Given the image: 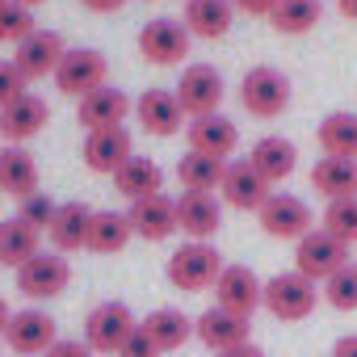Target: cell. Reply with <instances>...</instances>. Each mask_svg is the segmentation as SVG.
<instances>
[{
  "mask_svg": "<svg viewBox=\"0 0 357 357\" xmlns=\"http://www.w3.org/2000/svg\"><path fill=\"white\" fill-rule=\"evenodd\" d=\"M72 286V265L63 252H38L17 269V290L30 303H51Z\"/></svg>",
  "mask_w": 357,
  "mask_h": 357,
  "instance_id": "obj_8",
  "label": "cell"
},
{
  "mask_svg": "<svg viewBox=\"0 0 357 357\" xmlns=\"http://www.w3.org/2000/svg\"><path fill=\"white\" fill-rule=\"evenodd\" d=\"M139 328L151 336V344L160 353H176V349L194 336V319L185 311H176V307H155L147 319H139Z\"/></svg>",
  "mask_w": 357,
  "mask_h": 357,
  "instance_id": "obj_30",
  "label": "cell"
},
{
  "mask_svg": "<svg viewBox=\"0 0 357 357\" xmlns=\"http://www.w3.org/2000/svg\"><path fill=\"white\" fill-rule=\"evenodd\" d=\"M172 93L181 101L185 118H202V114H219L227 84H223V72L215 63H190L181 72V80L172 84Z\"/></svg>",
  "mask_w": 357,
  "mask_h": 357,
  "instance_id": "obj_6",
  "label": "cell"
},
{
  "mask_svg": "<svg viewBox=\"0 0 357 357\" xmlns=\"http://www.w3.org/2000/svg\"><path fill=\"white\" fill-rule=\"evenodd\" d=\"M324 17V0H278V9L269 13L278 34H307Z\"/></svg>",
  "mask_w": 357,
  "mask_h": 357,
  "instance_id": "obj_34",
  "label": "cell"
},
{
  "mask_svg": "<svg viewBox=\"0 0 357 357\" xmlns=\"http://www.w3.org/2000/svg\"><path fill=\"white\" fill-rule=\"evenodd\" d=\"M328 357H357V332L340 336V340L332 344V353H328Z\"/></svg>",
  "mask_w": 357,
  "mask_h": 357,
  "instance_id": "obj_43",
  "label": "cell"
},
{
  "mask_svg": "<svg viewBox=\"0 0 357 357\" xmlns=\"http://www.w3.org/2000/svg\"><path fill=\"white\" fill-rule=\"evenodd\" d=\"M34 9H22V5H9L5 13H0V43H26L34 34Z\"/></svg>",
  "mask_w": 357,
  "mask_h": 357,
  "instance_id": "obj_37",
  "label": "cell"
},
{
  "mask_svg": "<svg viewBox=\"0 0 357 357\" xmlns=\"http://www.w3.org/2000/svg\"><path fill=\"white\" fill-rule=\"evenodd\" d=\"M26 84H30V80L13 68V59H9V63H0V109H9L22 93H30Z\"/></svg>",
  "mask_w": 357,
  "mask_h": 357,
  "instance_id": "obj_39",
  "label": "cell"
},
{
  "mask_svg": "<svg viewBox=\"0 0 357 357\" xmlns=\"http://www.w3.org/2000/svg\"><path fill=\"white\" fill-rule=\"evenodd\" d=\"M43 252V231L38 227H30L22 215H13V219H0V265L5 269H22L30 257H38Z\"/></svg>",
  "mask_w": 357,
  "mask_h": 357,
  "instance_id": "obj_28",
  "label": "cell"
},
{
  "mask_svg": "<svg viewBox=\"0 0 357 357\" xmlns=\"http://www.w3.org/2000/svg\"><path fill=\"white\" fill-rule=\"evenodd\" d=\"M311 190L328 202L336 198H357V160H340V155H319L311 168Z\"/></svg>",
  "mask_w": 357,
  "mask_h": 357,
  "instance_id": "obj_27",
  "label": "cell"
},
{
  "mask_svg": "<svg viewBox=\"0 0 357 357\" xmlns=\"http://www.w3.org/2000/svg\"><path fill=\"white\" fill-rule=\"evenodd\" d=\"M55 340H59V324H55L51 311H43V307L13 311V324H9L5 344H9L17 357H47Z\"/></svg>",
  "mask_w": 357,
  "mask_h": 357,
  "instance_id": "obj_11",
  "label": "cell"
},
{
  "mask_svg": "<svg viewBox=\"0 0 357 357\" xmlns=\"http://www.w3.org/2000/svg\"><path fill=\"white\" fill-rule=\"evenodd\" d=\"M9 5H22V9H34V5H43V0H9Z\"/></svg>",
  "mask_w": 357,
  "mask_h": 357,
  "instance_id": "obj_48",
  "label": "cell"
},
{
  "mask_svg": "<svg viewBox=\"0 0 357 357\" xmlns=\"http://www.w3.org/2000/svg\"><path fill=\"white\" fill-rule=\"evenodd\" d=\"M135 227H130V215L126 211H93V223H89V252H101V257H114L130 244Z\"/></svg>",
  "mask_w": 357,
  "mask_h": 357,
  "instance_id": "obj_31",
  "label": "cell"
},
{
  "mask_svg": "<svg viewBox=\"0 0 357 357\" xmlns=\"http://www.w3.org/2000/svg\"><path fill=\"white\" fill-rule=\"evenodd\" d=\"M172 290L181 294H202V290H215L219 273H223V257L211 240H185L164 265Z\"/></svg>",
  "mask_w": 357,
  "mask_h": 357,
  "instance_id": "obj_1",
  "label": "cell"
},
{
  "mask_svg": "<svg viewBox=\"0 0 357 357\" xmlns=\"http://www.w3.org/2000/svg\"><path fill=\"white\" fill-rule=\"evenodd\" d=\"M0 194H9L17 202L38 194V164L22 143L0 147Z\"/></svg>",
  "mask_w": 357,
  "mask_h": 357,
  "instance_id": "obj_23",
  "label": "cell"
},
{
  "mask_svg": "<svg viewBox=\"0 0 357 357\" xmlns=\"http://www.w3.org/2000/svg\"><path fill=\"white\" fill-rule=\"evenodd\" d=\"M47 357H97V353H93L84 340H63V336H59V340L51 344V353H47Z\"/></svg>",
  "mask_w": 357,
  "mask_h": 357,
  "instance_id": "obj_41",
  "label": "cell"
},
{
  "mask_svg": "<svg viewBox=\"0 0 357 357\" xmlns=\"http://www.w3.org/2000/svg\"><path fill=\"white\" fill-rule=\"evenodd\" d=\"M47 122H51V109H47V101L38 93H22L9 109H0V135H5L9 143L34 139Z\"/></svg>",
  "mask_w": 357,
  "mask_h": 357,
  "instance_id": "obj_25",
  "label": "cell"
},
{
  "mask_svg": "<svg viewBox=\"0 0 357 357\" xmlns=\"http://www.w3.org/2000/svg\"><path fill=\"white\" fill-rule=\"evenodd\" d=\"M55 206L59 202H51L47 194H34V198H26V202H17V215L30 223V227H38V231H47L51 227V219H55Z\"/></svg>",
  "mask_w": 357,
  "mask_h": 357,
  "instance_id": "obj_38",
  "label": "cell"
},
{
  "mask_svg": "<svg viewBox=\"0 0 357 357\" xmlns=\"http://www.w3.org/2000/svg\"><path fill=\"white\" fill-rule=\"evenodd\" d=\"M273 185L248 164V160H231L227 172H223V185H219V198L231 206V211H261L269 202Z\"/></svg>",
  "mask_w": 357,
  "mask_h": 357,
  "instance_id": "obj_15",
  "label": "cell"
},
{
  "mask_svg": "<svg viewBox=\"0 0 357 357\" xmlns=\"http://www.w3.org/2000/svg\"><path fill=\"white\" fill-rule=\"evenodd\" d=\"M176 227L185 231V240H211L223 227V206L215 194H194L185 190L176 198Z\"/></svg>",
  "mask_w": 357,
  "mask_h": 357,
  "instance_id": "obj_20",
  "label": "cell"
},
{
  "mask_svg": "<svg viewBox=\"0 0 357 357\" xmlns=\"http://www.w3.org/2000/svg\"><path fill=\"white\" fill-rule=\"evenodd\" d=\"M0 139H5V135H0Z\"/></svg>",
  "mask_w": 357,
  "mask_h": 357,
  "instance_id": "obj_50",
  "label": "cell"
},
{
  "mask_svg": "<svg viewBox=\"0 0 357 357\" xmlns=\"http://www.w3.org/2000/svg\"><path fill=\"white\" fill-rule=\"evenodd\" d=\"M130 109H135V101H130L126 89H118V84H101V89H93L89 97L76 101V118H80L84 130H109V126H122Z\"/></svg>",
  "mask_w": 357,
  "mask_h": 357,
  "instance_id": "obj_17",
  "label": "cell"
},
{
  "mask_svg": "<svg viewBox=\"0 0 357 357\" xmlns=\"http://www.w3.org/2000/svg\"><path fill=\"white\" fill-rule=\"evenodd\" d=\"M185 30L194 38H227L231 34V22H236V5L231 0H185Z\"/></svg>",
  "mask_w": 357,
  "mask_h": 357,
  "instance_id": "obj_26",
  "label": "cell"
},
{
  "mask_svg": "<svg viewBox=\"0 0 357 357\" xmlns=\"http://www.w3.org/2000/svg\"><path fill=\"white\" fill-rule=\"evenodd\" d=\"M248 164L265 176L269 185H278V181H286V176L298 168V147L286 135H261L252 143V151H248Z\"/></svg>",
  "mask_w": 357,
  "mask_h": 357,
  "instance_id": "obj_24",
  "label": "cell"
},
{
  "mask_svg": "<svg viewBox=\"0 0 357 357\" xmlns=\"http://www.w3.org/2000/svg\"><path fill=\"white\" fill-rule=\"evenodd\" d=\"M236 147H240V126H236L227 114H202V118H190V151H202V155L227 160Z\"/></svg>",
  "mask_w": 357,
  "mask_h": 357,
  "instance_id": "obj_21",
  "label": "cell"
},
{
  "mask_svg": "<svg viewBox=\"0 0 357 357\" xmlns=\"http://www.w3.org/2000/svg\"><path fill=\"white\" fill-rule=\"evenodd\" d=\"M240 105L252 118H278L290 105V76L273 63H257L240 80Z\"/></svg>",
  "mask_w": 357,
  "mask_h": 357,
  "instance_id": "obj_4",
  "label": "cell"
},
{
  "mask_svg": "<svg viewBox=\"0 0 357 357\" xmlns=\"http://www.w3.org/2000/svg\"><path fill=\"white\" fill-rule=\"evenodd\" d=\"M89 223H93V206H84V202H59L55 206V219H51V227H47V236H51V248L55 252H80V248H89Z\"/></svg>",
  "mask_w": 357,
  "mask_h": 357,
  "instance_id": "obj_22",
  "label": "cell"
},
{
  "mask_svg": "<svg viewBox=\"0 0 357 357\" xmlns=\"http://www.w3.org/2000/svg\"><path fill=\"white\" fill-rule=\"evenodd\" d=\"M231 5H236L240 13H252V17H269V13L278 9V0H231Z\"/></svg>",
  "mask_w": 357,
  "mask_h": 357,
  "instance_id": "obj_42",
  "label": "cell"
},
{
  "mask_svg": "<svg viewBox=\"0 0 357 357\" xmlns=\"http://www.w3.org/2000/svg\"><path fill=\"white\" fill-rule=\"evenodd\" d=\"M80 5H84L89 13H118L126 0H80Z\"/></svg>",
  "mask_w": 357,
  "mask_h": 357,
  "instance_id": "obj_44",
  "label": "cell"
},
{
  "mask_svg": "<svg viewBox=\"0 0 357 357\" xmlns=\"http://www.w3.org/2000/svg\"><path fill=\"white\" fill-rule=\"evenodd\" d=\"M349 252H353V248H349L344 240H336L332 231L315 227V231H307V236L294 244V269H298L303 278H311V282H328L332 273H340L344 265H353Z\"/></svg>",
  "mask_w": 357,
  "mask_h": 357,
  "instance_id": "obj_5",
  "label": "cell"
},
{
  "mask_svg": "<svg viewBox=\"0 0 357 357\" xmlns=\"http://www.w3.org/2000/svg\"><path fill=\"white\" fill-rule=\"evenodd\" d=\"M336 9H340L349 22H357V0H336Z\"/></svg>",
  "mask_w": 357,
  "mask_h": 357,
  "instance_id": "obj_47",
  "label": "cell"
},
{
  "mask_svg": "<svg viewBox=\"0 0 357 357\" xmlns=\"http://www.w3.org/2000/svg\"><path fill=\"white\" fill-rule=\"evenodd\" d=\"M63 55H68L63 34H55V30H34L26 43H17L13 68H17L26 80H43V76H55V68H59Z\"/></svg>",
  "mask_w": 357,
  "mask_h": 357,
  "instance_id": "obj_16",
  "label": "cell"
},
{
  "mask_svg": "<svg viewBox=\"0 0 357 357\" xmlns=\"http://www.w3.org/2000/svg\"><path fill=\"white\" fill-rule=\"evenodd\" d=\"M130 227H135V236L139 240H147V244H164L168 236H176L181 227H176V198H168V194H151V198H139V202H130Z\"/></svg>",
  "mask_w": 357,
  "mask_h": 357,
  "instance_id": "obj_18",
  "label": "cell"
},
{
  "mask_svg": "<svg viewBox=\"0 0 357 357\" xmlns=\"http://www.w3.org/2000/svg\"><path fill=\"white\" fill-rule=\"evenodd\" d=\"M118 357H160V349L151 344V336H147L143 328H135V332H130V340L118 349Z\"/></svg>",
  "mask_w": 357,
  "mask_h": 357,
  "instance_id": "obj_40",
  "label": "cell"
},
{
  "mask_svg": "<svg viewBox=\"0 0 357 357\" xmlns=\"http://www.w3.org/2000/svg\"><path fill=\"white\" fill-rule=\"evenodd\" d=\"M194 336L211 349V353H227V349H240L252 340V319L244 315H231L223 307H206L198 319H194Z\"/></svg>",
  "mask_w": 357,
  "mask_h": 357,
  "instance_id": "obj_14",
  "label": "cell"
},
{
  "mask_svg": "<svg viewBox=\"0 0 357 357\" xmlns=\"http://www.w3.org/2000/svg\"><path fill=\"white\" fill-rule=\"evenodd\" d=\"M273 319L282 324H303L311 319V311L319 307V282L303 278L298 269H286V273H273L265 282V303H261Z\"/></svg>",
  "mask_w": 357,
  "mask_h": 357,
  "instance_id": "obj_2",
  "label": "cell"
},
{
  "mask_svg": "<svg viewBox=\"0 0 357 357\" xmlns=\"http://www.w3.org/2000/svg\"><path fill=\"white\" fill-rule=\"evenodd\" d=\"M109 76V63H105V55L101 51H93V47H68V55L59 59V68H55V89L63 93V97H89L93 89H101V84H109L105 80Z\"/></svg>",
  "mask_w": 357,
  "mask_h": 357,
  "instance_id": "obj_7",
  "label": "cell"
},
{
  "mask_svg": "<svg viewBox=\"0 0 357 357\" xmlns=\"http://www.w3.org/2000/svg\"><path fill=\"white\" fill-rule=\"evenodd\" d=\"M114 190H118L126 202L164 194V168H160L155 160H147V155H130V160L114 172Z\"/></svg>",
  "mask_w": 357,
  "mask_h": 357,
  "instance_id": "obj_29",
  "label": "cell"
},
{
  "mask_svg": "<svg viewBox=\"0 0 357 357\" xmlns=\"http://www.w3.org/2000/svg\"><path fill=\"white\" fill-rule=\"evenodd\" d=\"M324 155H340V160H357V114L353 109H336L319 122L315 130Z\"/></svg>",
  "mask_w": 357,
  "mask_h": 357,
  "instance_id": "obj_33",
  "label": "cell"
},
{
  "mask_svg": "<svg viewBox=\"0 0 357 357\" xmlns=\"http://www.w3.org/2000/svg\"><path fill=\"white\" fill-rule=\"evenodd\" d=\"M319 227L332 231L336 240H344V244L353 248V244H357V198H336V202H328Z\"/></svg>",
  "mask_w": 357,
  "mask_h": 357,
  "instance_id": "obj_35",
  "label": "cell"
},
{
  "mask_svg": "<svg viewBox=\"0 0 357 357\" xmlns=\"http://www.w3.org/2000/svg\"><path fill=\"white\" fill-rule=\"evenodd\" d=\"M9 324H13V307H9L5 298H0V340L9 336Z\"/></svg>",
  "mask_w": 357,
  "mask_h": 357,
  "instance_id": "obj_46",
  "label": "cell"
},
{
  "mask_svg": "<svg viewBox=\"0 0 357 357\" xmlns=\"http://www.w3.org/2000/svg\"><path fill=\"white\" fill-rule=\"evenodd\" d=\"M319 294L332 311H357V265H344L340 273H332Z\"/></svg>",
  "mask_w": 357,
  "mask_h": 357,
  "instance_id": "obj_36",
  "label": "cell"
},
{
  "mask_svg": "<svg viewBox=\"0 0 357 357\" xmlns=\"http://www.w3.org/2000/svg\"><path fill=\"white\" fill-rule=\"evenodd\" d=\"M135 155V139H130V130L126 126H109V130H89L84 135V147H80V160H84V168H93V172H105V176H114L126 160Z\"/></svg>",
  "mask_w": 357,
  "mask_h": 357,
  "instance_id": "obj_13",
  "label": "cell"
},
{
  "mask_svg": "<svg viewBox=\"0 0 357 357\" xmlns=\"http://www.w3.org/2000/svg\"><path fill=\"white\" fill-rule=\"evenodd\" d=\"M135 118L155 139H168V135H176L185 126V109H181V101H176V93H168V89H147L135 101Z\"/></svg>",
  "mask_w": 357,
  "mask_h": 357,
  "instance_id": "obj_19",
  "label": "cell"
},
{
  "mask_svg": "<svg viewBox=\"0 0 357 357\" xmlns=\"http://www.w3.org/2000/svg\"><path fill=\"white\" fill-rule=\"evenodd\" d=\"M215 357H265V353H261V349L248 340V344H240V349H227V353H215Z\"/></svg>",
  "mask_w": 357,
  "mask_h": 357,
  "instance_id": "obj_45",
  "label": "cell"
},
{
  "mask_svg": "<svg viewBox=\"0 0 357 357\" xmlns=\"http://www.w3.org/2000/svg\"><path fill=\"white\" fill-rule=\"evenodd\" d=\"M265 303V282L248 269V265H223L219 282H215V307L252 319V311Z\"/></svg>",
  "mask_w": 357,
  "mask_h": 357,
  "instance_id": "obj_12",
  "label": "cell"
},
{
  "mask_svg": "<svg viewBox=\"0 0 357 357\" xmlns=\"http://www.w3.org/2000/svg\"><path fill=\"white\" fill-rule=\"evenodd\" d=\"M257 219H261V227H265V236H273V240H303L307 231H315V215H311V202L307 198H298V194H269V202L257 211Z\"/></svg>",
  "mask_w": 357,
  "mask_h": 357,
  "instance_id": "obj_9",
  "label": "cell"
},
{
  "mask_svg": "<svg viewBox=\"0 0 357 357\" xmlns=\"http://www.w3.org/2000/svg\"><path fill=\"white\" fill-rule=\"evenodd\" d=\"M190 30L185 22H176V17H155L139 30V55L155 68H172V63H181L190 55Z\"/></svg>",
  "mask_w": 357,
  "mask_h": 357,
  "instance_id": "obj_10",
  "label": "cell"
},
{
  "mask_svg": "<svg viewBox=\"0 0 357 357\" xmlns=\"http://www.w3.org/2000/svg\"><path fill=\"white\" fill-rule=\"evenodd\" d=\"M135 328H139L135 311H130L122 298H105V303H97V307L84 315V344H89L97 357H118V349L130 340Z\"/></svg>",
  "mask_w": 357,
  "mask_h": 357,
  "instance_id": "obj_3",
  "label": "cell"
},
{
  "mask_svg": "<svg viewBox=\"0 0 357 357\" xmlns=\"http://www.w3.org/2000/svg\"><path fill=\"white\" fill-rule=\"evenodd\" d=\"M223 172H227V160H215L202 151H185L176 160V181H181V190H194V194H215L223 185Z\"/></svg>",
  "mask_w": 357,
  "mask_h": 357,
  "instance_id": "obj_32",
  "label": "cell"
},
{
  "mask_svg": "<svg viewBox=\"0 0 357 357\" xmlns=\"http://www.w3.org/2000/svg\"><path fill=\"white\" fill-rule=\"evenodd\" d=\"M5 9H9V0H0V13H5Z\"/></svg>",
  "mask_w": 357,
  "mask_h": 357,
  "instance_id": "obj_49",
  "label": "cell"
}]
</instances>
